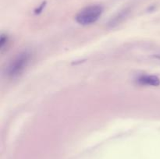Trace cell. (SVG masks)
Returning <instances> with one entry per match:
<instances>
[{"instance_id":"obj_2","label":"cell","mask_w":160,"mask_h":159,"mask_svg":"<svg viewBox=\"0 0 160 159\" xmlns=\"http://www.w3.org/2000/svg\"><path fill=\"white\" fill-rule=\"evenodd\" d=\"M30 60V54L27 52L18 55L12 59L6 69V73L11 78H15L20 76L28 65Z\"/></svg>"},{"instance_id":"obj_4","label":"cell","mask_w":160,"mask_h":159,"mask_svg":"<svg viewBox=\"0 0 160 159\" xmlns=\"http://www.w3.org/2000/svg\"><path fill=\"white\" fill-rule=\"evenodd\" d=\"M45 2L42 3V4L41 5V6H39V7L37 9H36V13H37V12H38H38H40L42 10V9H43V8H44V6H45Z\"/></svg>"},{"instance_id":"obj_3","label":"cell","mask_w":160,"mask_h":159,"mask_svg":"<svg viewBox=\"0 0 160 159\" xmlns=\"http://www.w3.org/2000/svg\"><path fill=\"white\" fill-rule=\"evenodd\" d=\"M138 82L142 85L157 87L160 84V79L158 76L153 75H143L138 78Z\"/></svg>"},{"instance_id":"obj_1","label":"cell","mask_w":160,"mask_h":159,"mask_svg":"<svg viewBox=\"0 0 160 159\" xmlns=\"http://www.w3.org/2000/svg\"><path fill=\"white\" fill-rule=\"evenodd\" d=\"M103 8L99 5H92L81 9L76 16V20L81 25L94 23L102 14Z\"/></svg>"}]
</instances>
